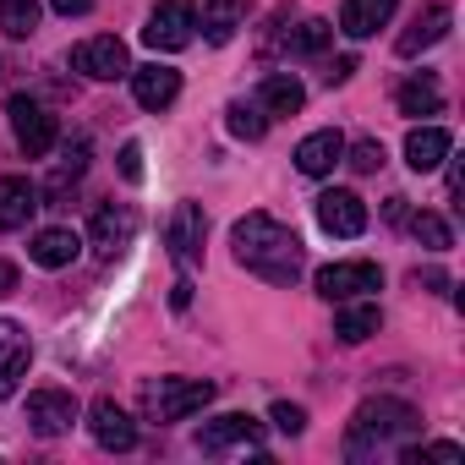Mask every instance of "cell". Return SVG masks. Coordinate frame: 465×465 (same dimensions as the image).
<instances>
[{
	"label": "cell",
	"instance_id": "obj_1",
	"mask_svg": "<svg viewBox=\"0 0 465 465\" xmlns=\"http://www.w3.org/2000/svg\"><path fill=\"white\" fill-rule=\"evenodd\" d=\"M230 247H236V263L263 274L269 285H296L307 269V247L291 224H280L274 213H247L230 230Z\"/></svg>",
	"mask_w": 465,
	"mask_h": 465
},
{
	"label": "cell",
	"instance_id": "obj_2",
	"mask_svg": "<svg viewBox=\"0 0 465 465\" xmlns=\"http://www.w3.org/2000/svg\"><path fill=\"white\" fill-rule=\"evenodd\" d=\"M421 432V411L405 405V400H367L356 405L351 416V432H345V454L351 460H378V454H400L411 438Z\"/></svg>",
	"mask_w": 465,
	"mask_h": 465
},
{
	"label": "cell",
	"instance_id": "obj_3",
	"mask_svg": "<svg viewBox=\"0 0 465 465\" xmlns=\"http://www.w3.org/2000/svg\"><path fill=\"white\" fill-rule=\"evenodd\" d=\"M213 400V383L208 378H159L143 389V411L153 421H186L192 411H203Z\"/></svg>",
	"mask_w": 465,
	"mask_h": 465
},
{
	"label": "cell",
	"instance_id": "obj_4",
	"mask_svg": "<svg viewBox=\"0 0 465 465\" xmlns=\"http://www.w3.org/2000/svg\"><path fill=\"white\" fill-rule=\"evenodd\" d=\"M192 34H197V6H192V0H159V6L148 12L143 45H148V50L175 55V50H186V45H192Z\"/></svg>",
	"mask_w": 465,
	"mask_h": 465
},
{
	"label": "cell",
	"instance_id": "obj_5",
	"mask_svg": "<svg viewBox=\"0 0 465 465\" xmlns=\"http://www.w3.org/2000/svg\"><path fill=\"white\" fill-rule=\"evenodd\" d=\"M6 115H12V132H17V148L28 153V159H45L50 148H55V137H61V126H55V115L39 104V99H28V94H12V104H6Z\"/></svg>",
	"mask_w": 465,
	"mask_h": 465
},
{
	"label": "cell",
	"instance_id": "obj_6",
	"mask_svg": "<svg viewBox=\"0 0 465 465\" xmlns=\"http://www.w3.org/2000/svg\"><path fill=\"white\" fill-rule=\"evenodd\" d=\"M132 236H137V208H132V203H104V208L94 213V224H88V247H94L104 263H115V258L132 247Z\"/></svg>",
	"mask_w": 465,
	"mask_h": 465
},
{
	"label": "cell",
	"instance_id": "obj_7",
	"mask_svg": "<svg viewBox=\"0 0 465 465\" xmlns=\"http://www.w3.org/2000/svg\"><path fill=\"white\" fill-rule=\"evenodd\" d=\"M372 291H383V269L378 263H329V269H318V296L323 302H356V296H372Z\"/></svg>",
	"mask_w": 465,
	"mask_h": 465
},
{
	"label": "cell",
	"instance_id": "obj_8",
	"mask_svg": "<svg viewBox=\"0 0 465 465\" xmlns=\"http://www.w3.org/2000/svg\"><path fill=\"white\" fill-rule=\"evenodd\" d=\"M263 443V421L242 416V411H230V416H213L197 427V449L203 454H230V449H258Z\"/></svg>",
	"mask_w": 465,
	"mask_h": 465
},
{
	"label": "cell",
	"instance_id": "obj_9",
	"mask_svg": "<svg viewBox=\"0 0 465 465\" xmlns=\"http://www.w3.org/2000/svg\"><path fill=\"white\" fill-rule=\"evenodd\" d=\"M72 66H77L83 77H94V83H115V77L132 72V55H126V45H121L115 34H99V39H83V45L72 50Z\"/></svg>",
	"mask_w": 465,
	"mask_h": 465
},
{
	"label": "cell",
	"instance_id": "obj_10",
	"mask_svg": "<svg viewBox=\"0 0 465 465\" xmlns=\"http://www.w3.org/2000/svg\"><path fill=\"white\" fill-rule=\"evenodd\" d=\"M77 421V394L72 389H34L28 394V427L39 438H61Z\"/></svg>",
	"mask_w": 465,
	"mask_h": 465
},
{
	"label": "cell",
	"instance_id": "obj_11",
	"mask_svg": "<svg viewBox=\"0 0 465 465\" xmlns=\"http://www.w3.org/2000/svg\"><path fill=\"white\" fill-rule=\"evenodd\" d=\"M318 224L329 230V236H345L351 242V236H361V230H367V203L356 192H340L334 186V192L318 197Z\"/></svg>",
	"mask_w": 465,
	"mask_h": 465
},
{
	"label": "cell",
	"instance_id": "obj_12",
	"mask_svg": "<svg viewBox=\"0 0 465 465\" xmlns=\"http://www.w3.org/2000/svg\"><path fill=\"white\" fill-rule=\"evenodd\" d=\"M88 427H94V443L99 449H110V454H126V449H137V421L115 405V400H94V411H88Z\"/></svg>",
	"mask_w": 465,
	"mask_h": 465
},
{
	"label": "cell",
	"instance_id": "obj_13",
	"mask_svg": "<svg viewBox=\"0 0 465 465\" xmlns=\"http://www.w3.org/2000/svg\"><path fill=\"white\" fill-rule=\"evenodd\" d=\"M449 23H454V17H449V6H443V0H432V6H421V12L411 17V28H405V34L394 39V55L416 61L421 50H432V45H438V39L449 34Z\"/></svg>",
	"mask_w": 465,
	"mask_h": 465
},
{
	"label": "cell",
	"instance_id": "obj_14",
	"mask_svg": "<svg viewBox=\"0 0 465 465\" xmlns=\"http://www.w3.org/2000/svg\"><path fill=\"white\" fill-rule=\"evenodd\" d=\"M28 361H34L28 334H23L12 318H0V400H12V394H17V383H23Z\"/></svg>",
	"mask_w": 465,
	"mask_h": 465
},
{
	"label": "cell",
	"instance_id": "obj_15",
	"mask_svg": "<svg viewBox=\"0 0 465 465\" xmlns=\"http://www.w3.org/2000/svg\"><path fill=\"white\" fill-rule=\"evenodd\" d=\"M203 236H208L203 208H197V203H175V213H170V224H164V242L175 247L181 263H197V258H203Z\"/></svg>",
	"mask_w": 465,
	"mask_h": 465
},
{
	"label": "cell",
	"instance_id": "obj_16",
	"mask_svg": "<svg viewBox=\"0 0 465 465\" xmlns=\"http://www.w3.org/2000/svg\"><path fill=\"white\" fill-rule=\"evenodd\" d=\"M126 77H132V94H137L143 110H170L175 94H181V72L175 66H159V61L153 66H132Z\"/></svg>",
	"mask_w": 465,
	"mask_h": 465
},
{
	"label": "cell",
	"instance_id": "obj_17",
	"mask_svg": "<svg viewBox=\"0 0 465 465\" xmlns=\"http://www.w3.org/2000/svg\"><path fill=\"white\" fill-rule=\"evenodd\" d=\"M39 186L28 175H0V230H23L39 213Z\"/></svg>",
	"mask_w": 465,
	"mask_h": 465
},
{
	"label": "cell",
	"instance_id": "obj_18",
	"mask_svg": "<svg viewBox=\"0 0 465 465\" xmlns=\"http://www.w3.org/2000/svg\"><path fill=\"white\" fill-rule=\"evenodd\" d=\"M77 252H83V242H77V230H66V224H50V230H39V236L28 242V258L39 269H72Z\"/></svg>",
	"mask_w": 465,
	"mask_h": 465
},
{
	"label": "cell",
	"instance_id": "obj_19",
	"mask_svg": "<svg viewBox=\"0 0 465 465\" xmlns=\"http://www.w3.org/2000/svg\"><path fill=\"white\" fill-rule=\"evenodd\" d=\"M340 159H345V137L334 126H323V132H312V137L296 143V170L302 175H329Z\"/></svg>",
	"mask_w": 465,
	"mask_h": 465
},
{
	"label": "cell",
	"instance_id": "obj_20",
	"mask_svg": "<svg viewBox=\"0 0 465 465\" xmlns=\"http://www.w3.org/2000/svg\"><path fill=\"white\" fill-rule=\"evenodd\" d=\"M247 12H252V0H203V39L230 45L247 28Z\"/></svg>",
	"mask_w": 465,
	"mask_h": 465
},
{
	"label": "cell",
	"instance_id": "obj_21",
	"mask_svg": "<svg viewBox=\"0 0 465 465\" xmlns=\"http://www.w3.org/2000/svg\"><path fill=\"white\" fill-rule=\"evenodd\" d=\"M400 0H345L340 6V34L345 39H372L378 28H389Z\"/></svg>",
	"mask_w": 465,
	"mask_h": 465
},
{
	"label": "cell",
	"instance_id": "obj_22",
	"mask_svg": "<svg viewBox=\"0 0 465 465\" xmlns=\"http://www.w3.org/2000/svg\"><path fill=\"white\" fill-rule=\"evenodd\" d=\"M449 148H454V137H449L443 126H416V132L405 137V164H411L416 175H427V170H438V164L449 159Z\"/></svg>",
	"mask_w": 465,
	"mask_h": 465
},
{
	"label": "cell",
	"instance_id": "obj_23",
	"mask_svg": "<svg viewBox=\"0 0 465 465\" xmlns=\"http://www.w3.org/2000/svg\"><path fill=\"white\" fill-rule=\"evenodd\" d=\"M383 329V312L372 307V302H340V312H334V334L345 340V345H361V340H372Z\"/></svg>",
	"mask_w": 465,
	"mask_h": 465
},
{
	"label": "cell",
	"instance_id": "obj_24",
	"mask_svg": "<svg viewBox=\"0 0 465 465\" xmlns=\"http://www.w3.org/2000/svg\"><path fill=\"white\" fill-rule=\"evenodd\" d=\"M258 104H263V115H296L307 104V88L291 72H269L263 88H258Z\"/></svg>",
	"mask_w": 465,
	"mask_h": 465
},
{
	"label": "cell",
	"instance_id": "obj_25",
	"mask_svg": "<svg viewBox=\"0 0 465 465\" xmlns=\"http://www.w3.org/2000/svg\"><path fill=\"white\" fill-rule=\"evenodd\" d=\"M88 159H94V143H88V137H72V143H66V153H61V164H55V175H50V186H45V192H50V197H66V192H72V186H77V181H83V170H88Z\"/></svg>",
	"mask_w": 465,
	"mask_h": 465
},
{
	"label": "cell",
	"instance_id": "obj_26",
	"mask_svg": "<svg viewBox=\"0 0 465 465\" xmlns=\"http://www.w3.org/2000/svg\"><path fill=\"white\" fill-rule=\"evenodd\" d=\"M394 99H400V115H438L443 110V88L432 77H411Z\"/></svg>",
	"mask_w": 465,
	"mask_h": 465
},
{
	"label": "cell",
	"instance_id": "obj_27",
	"mask_svg": "<svg viewBox=\"0 0 465 465\" xmlns=\"http://www.w3.org/2000/svg\"><path fill=\"white\" fill-rule=\"evenodd\" d=\"M224 126L236 132L242 143H258V137L269 132V115H263V104H258V99H252V104H247V99H236V104L224 110Z\"/></svg>",
	"mask_w": 465,
	"mask_h": 465
},
{
	"label": "cell",
	"instance_id": "obj_28",
	"mask_svg": "<svg viewBox=\"0 0 465 465\" xmlns=\"http://www.w3.org/2000/svg\"><path fill=\"white\" fill-rule=\"evenodd\" d=\"M411 236L427 247V252H449L454 247V236H449V224H443V213H411Z\"/></svg>",
	"mask_w": 465,
	"mask_h": 465
},
{
	"label": "cell",
	"instance_id": "obj_29",
	"mask_svg": "<svg viewBox=\"0 0 465 465\" xmlns=\"http://www.w3.org/2000/svg\"><path fill=\"white\" fill-rule=\"evenodd\" d=\"M0 28L12 39H28L39 28V0H0Z\"/></svg>",
	"mask_w": 465,
	"mask_h": 465
},
{
	"label": "cell",
	"instance_id": "obj_30",
	"mask_svg": "<svg viewBox=\"0 0 465 465\" xmlns=\"http://www.w3.org/2000/svg\"><path fill=\"white\" fill-rule=\"evenodd\" d=\"M329 34H334V28L312 17V23H302L296 34H285V50H291V55H318V50L329 45Z\"/></svg>",
	"mask_w": 465,
	"mask_h": 465
},
{
	"label": "cell",
	"instance_id": "obj_31",
	"mask_svg": "<svg viewBox=\"0 0 465 465\" xmlns=\"http://www.w3.org/2000/svg\"><path fill=\"white\" fill-rule=\"evenodd\" d=\"M345 164H351L356 175H372V170H383V143H372V137L351 143V148H345Z\"/></svg>",
	"mask_w": 465,
	"mask_h": 465
},
{
	"label": "cell",
	"instance_id": "obj_32",
	"mask_svg": "<svg viewBox=\"0 0 465 465\" xmlns=\"http://www.w3.org/2000/svg\"><path fill=\"white\" fill-rule=\"evenodd\" d=\"M269 421H274V427H280L285 438H296V432L307 427V411H302V405H285V400H280V405L269 411Z\"/></svg>",
	"mask_w": 465,
	"mask_h": 465
},
{
	"label": "cell",
	"instance_id": "obj_33",
	"mask_svg": "<svg viewBox=\"0 0 465 465\" xmlns=\"http://www.w3.org/2000/svg\"><path fill=\"white\" fill-rule=\"evenodd\" d=\"M121 175L143 181V143H121Z\"/></svg>",
	"mask_w": 465,
	"mask_h": 465
},
{
	"label": "cell",
	"instance_id": "obj_34",
	"mask_svg": "<svg viewBox=\"0 0 465 465\" xmlns=\"http://www.w3.org/2000/svg\"><path fill=\"white\" fill-rule=\"evenodd\" d=\"M351 72H356V55H340V61H334V66H329V72H323V83H329V88H334V83H345V77H351Z\"/></svg>",
	"mask_w": 465,
	"mask_h": 465
},
{
	"label": "cell",
	"instance_id": "obj_35",
	"mask_svg": "<svg viewBox=\"0 0 465 465\" xmlns=\"http://www.w3.org/2000/svg\"><path fill=\"white\" fill-rule=\"evenodd\" d=\"M50 6H55L61 17H83V12H94V0H50Z\"/></svg>",
	"mask_w": 465,
	"mask_h": 465
},
{
	"label": "cell",
	"instance_id": "obj_36",
	"mask_svg": "<svg viewBox=\"0 0 465 465\" xmlns=\"http://www.w3.org/2000/svg\"><path fill=\"white\" fill-rule=\"evenodd\" d=\"M170 307H192V280H186V274L175 280V291H170Z\"/></svg>",
	"mask_w": 465,
	"mask_h": 465
},
{
	"label": "cell",
	"instance_id": "obj_37",
	"mask_svg": "<svg viewBox=\"0 0 465 465\" xmlns=\"http://www.w3.org/2000/svg\"><path fill=\"white\" fill-rule=\"evenodd\" d=\"M17 291V263H0V296Z\"/></svg>",
	"mask_w": 465,
	"mask_h": 465
},
{
	"label": "cell",
	"instance_id": "obj_38",
	"mask_svg": "<svg viewBox=\"0 0 465 465\" xmlns=\"http://www.w3.org/2000/svg\"><path fill=\"white\" fill-rule=\"evenodd\" d=\"M416 285H432V291H443V285H449V280H443V274H438V269H421V274H416Z\"/></svg>",
	"mask_w": 465,
	"mask_h": 465
}]
</instances>
